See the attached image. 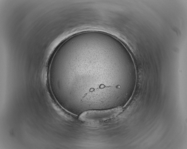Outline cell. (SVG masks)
<instances>
[{
	"label": "cell",
	"mask_w": 187,
	"mask_h": 149,
	"mask_svg": "<svg viewBox=\"0 0 187 149\" xmlns=\"http://www.w3.org/2000/svg\"><path fill=\"white\" fill-rule=\"evenodd\" d=\"M122 110V108L121 107L105 110H88L81 114L79 116V119L86 122L104 121L116 116Z\"/></svg>",
	"instance_id": "1"
}]
</instances>
